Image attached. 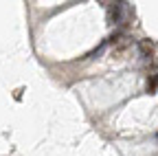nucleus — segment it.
Here are the masks:
<instances>
[{"label":"nucleus","mask_w":158,"mask_h":156,"mask_svg":"<svg viewBox=\"0 0 158 156\" xmlns=\"http://www.w3.org/2000/svg\"><path fill=\"white\" fill-rule=\"evenodd\" d=\"M125 5L127 2H110V7H108V22L110 24H118V22H121Z\"/></svg>","instance_id":"f257e3e1"},{"label":"nucleus","mask_w":158,"mask_h":156,"mask_svg":"<svg viewBox=\"0 0 158 156\" xmlns=\"http://www.w3.org/2000/svg\"><path fill=\"white\" fill-rule=\"evenodd\" d=\"M138 48H141L143 57H149V62H152V48H154V44H152L149 40H143L141 44H138Z\"/></svg>","instance_id":"f03ea898"},{"label":"nucleus","mask_w":158,"mask_h":156,"mask_svg":"<svg viewBox=\"0 0 158 156\" xmlns=\"http://www.w3.org/2000/svg\"><path fill=\"white\" fill-rule=\"evenodd\" d=\"M156 86H158V73H152L149 79H147V92H154Z\"/></svg>","instance_id":"7ed1b4c3"}]
</instances>
